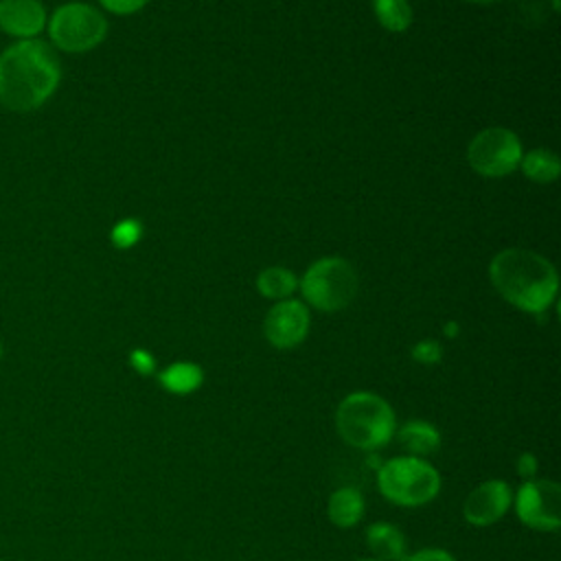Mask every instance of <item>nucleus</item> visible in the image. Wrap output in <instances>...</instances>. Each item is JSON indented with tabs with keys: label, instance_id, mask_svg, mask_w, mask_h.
Wrapping results in <instances>:
<instances>
[{
	"label": "nucleus",
	"instance_id": "aec40b11",
	"mask_svg": "<svg viewBox=\"0 0 561 561\" xmlns=\"http://www.w3.org/2000/svg\"><path fill=\"white\" fill-rule=\"evenodd\" d=\"M443 357V346L436 340H421L412 346V359L425 366L438 364Z\"/></svg>",
	"mask_w": 561,
	"mask_h": 561
},
{
	"label": "nucleus",
	"instance_id": "20e7f679",
	"mask_svg": "<svg viewBox=\"0 0 561 561\" xmlns=\"http://www.w3.org/2000/svg\"><path fill=\"white\" fill-rule=\"evenodd\" d=\"M440 484L438 469L425 458L397 456L377 467V489L397 506L416 508L430 504L440 493Z\"/></svg>",
	"mask_w": 561,
	"mask_h": 561
},
{
	"label": "nucleus",
	"instance_id": "393cba45",
	"mask_svg": "<svg viewBox=\"0 0 561 561\" xmlns=\"http://www.w3.org/2000/svg\"><path fill=\"white\" fill-rule=\"evenodd\" d=\"M445 333H447V335H449V337H454V335H456V333H458V327H456V324H454V322H449V324H447V327H445Z\"/></svg>",
	"mask_w": 561,
	"mask_h": 561
},
{
	"label": "nucleus",
	"instance_id": "f8f14e48",
	"mask_svg": "<svg viewBox=\"0 0 561 561\" xmlns=\"http://www.w3.org/2000/svg\"><path fill=\"white\" fill-rule=\"evenodd\" d=\"M366 546L377 561H401L408 550V539L397 524L375 522L366 528Z\"/></svg>",
	"mask_w": 561,
	"mask_h": 561
},
{
	"label": "nucleus",
	"instance_id": "4468645a",
	"mask_svg": "<svg viewBox=\"0 0 561 561\" xmlns=\"http://www.w3.org/2000/svg\"><path fill=\"white\" fill-rule=\"evenodd\" d=\"M364 495L355 486H340L327 500V517L335 528H353L364 517Z\"/></svg>",
	"mask_w": 561,
	"mask_h": 561
},
{
	"label": "nucleus",
	"instance_id": "39448f33",
	"mask_svg": "<svg viewBox=\"0 0 561 561\" xmlns=\"http://www.w3.org/2000/svg\"><path fill=\"white\" fill-rule=\"evenodd\" d=\"M305 300L320 311H340L357 294V276L348 261L324 256L309 265L300 280Z\"/></svg>",
	"mask_w": 561,
	"mask_h": 561
},
{
	"label": "nucleus",
	"instance_id": "9d476101",
	"mask_svg": "<svg viewBox=\"0 0 561 561\" xmlns=\"http://www.w3.org/2000/svg\"><path fill=\"white\" fill-rule=\"evenodd\" d=\"M307 333H309V309L300 300L276 302L263 320L265 340L280 351L298 346L307 337Z\"/></svg>",
	"mask_w": 561,
	"mask_h": 561
},
{
	"label": "nucleus",
	"instance_id": "5701e85b",
	"mask_svg": "<svg viewBox=\"0 0 561 561\" xmlns=\"http://www.w3.org/2000/svg\"><path fill=\"white\" fill-rule=\"evenodd\" d=\"M107 11L112 13H118V15H129V13H136L140 11L147 0H99Z\"/></svg>",
	"mask_w": 561,
	"mask_h": 561
},
{
	"label": "nucleus",
	"instance_id": "9b49d317",
	"mask_svg": "<svg viewBox=\"0 0 561 561\" xmlns=\"http://www.w3.org/2000/svg\"><path fill=\"white\" fill-rule=\"evenodd\" d=\"M46 24V11L37 0H0V28L15 37H33Z\"/></svg>",
	"mask_w": 561,
	"mask_h": 561
},
{
	"label": "nucleus",
	"instance_id": "a211bd4d",
	"mask_svg": "<svg viewBox=\"0 0 561 561\" xmlns=\"http://www.w3.org/2000/svg\"><path fill=\"white\" fill-rule=\"evenodd\" d=\"M373 9L386 31L403 33L412 22V9L408 0H373Z\"/></svg>",
	"mask_w": 561,
	"mask_h": 561
},
{
	"label": "nucleus",
	"instance_id": "412c9836",
	"mask_svg": "<svg viewBox=\"0 0 561 561\" xmlns=\"http://www.w3.org/2000/svg\"><path fill=\"white\" fill-rule=\"evenodd\" d=\"M515 471L522 480H533L539 471V460L533 451H524L517 456V462H515Z\"/></svg>",
	"mask_w": 561,
	"mask_h": 561
},
{
	"label": "nucleus",
	"instance_id": "bb28decb",
	"mask_svg": "<svg viewBox=\"0 0 561 561\" xmlns=\"http://www.w3.org/2000/svg\"><path fill=\"white\" fill-rule=\"evenodd\" d=\"M357 561H377V559H373V557H366V559H357Z\"/></svg>",
	"mask_w": 561,
	"mask_h": 561
},
{
	"label": "nucleus",
	"instance_id": "a878e982",
	"mask_svg": "<svg viewBox=\"0 0 561 561\" xmlns=\"http://www.w3.org/2000/svg\"><path fill=\"white\" fill-rule=\"evenodd\" d=\"M465 2H473V4H491V2H497V0H465Z\"/></svg>",
	"mask_w": 561,
	"mask_h": 561
},
{
	"label": "nucleus",
	"instance_id": "b1692460",
	"mask_svg": "<svg viewBox=\"0 0 561 561\" xmlns=\"http://www.w3.org/2000/svg\"><path fill=\"white\" fill-rule=\"evenodd\" d=\"M129 362H131L134 370H136V373H140V375H151V373L156 370V359H153L147 351H142V348L131 351Z\"/></svg>",
	"mask_w": 561,
	"mask_h": 561
},
{
	"label": "nucleus",
	"instance_id": "6e6552de",
	"mask_svg": "<svg viewBox=\"0 0 561 561\" xmlns=\"http://www.w3.org/2000/svg\"><path fill=\"white\" fill-rule=\"evenodd\" d=\"M522 142L506 127H489L473 136L467 149V160L473 171L486 178H502L515 171L522 162Z\"/></svg>",
	"mask_w": 561,
	"mask_h": 561
},
{
	"label": "nucleus",
	"instance_id": "4be33fe9",
	"mask_svg": "<svg viewBox=\"0 0 561 561\" xmlns=\"http://www.w3.org/2000/svg\"><path fill=\"white\" fill-rule=\"evenodd\" d=\"M401 561H456V557L443 548H423L412 554H405Z\"/></svg>",
	"mask_w": 561,
	"mask_h": 561
},
{
	"label": "nucleus",
	"instance_id": "dca6fc26",
	"mask_svg": "<svg viewBox=\"0 0 561 561\" xmlns=\"http://www.w3.org/2000/svg\"><path fill=\"white\" fill-rule=\"evenodd\" d=\"M519 164H522L524 175L537 184L554 182L561 171V162H559L557 153H552L550 149H533L526 156H522Z\"/></svg>",
	"mask_w": 561,
	"mask_h": 561
},
{
	"label": "nucleus",
	"instance_id": "7ed1b4c3",
	"mask_svg": "<svg viewBox=\"0 0 561 561\" xmlns=\"http://www.w3.org/2000/svg\"><path fill=\"white\" fill-rule=\"evenodd\" d=\"M337 436L353 449L375 451L388 445L397 432V416L392 405L368 390L346 394L333 416Z\"/></svg>",
	"mask_w": 561,
	"mask_h": 561
},
{
	"label": "nucleus",
	"instance_id": "cd10ccee",
	"mask_svg": "<svg viewBox=\"0 0 561 561\" xmlns=\"http://www.w3.org/2000/svg\"><path fill=\"white\" fill-rule=\"evenodd\" d=\"M552 2H554V7H557V4H559V0H552Z\"/></svg>",
	"mask_w": 561,
	"mask_h": 561
},
{
	"label": "nucleus",
	"instance_id": "0eeeda50",
	"mask_svg": "<svg viewBox=\"0 0 561 561\" xmlns=\"http://www.w3.org/2000/svg\"><path fill=\"white\" fill-rule=\"evenodd\" d=\"M517 519L537 533H554L561 524V486L550 478L524 480L513 493Z\"/></svg>",
	"mask_w": 561,
	"mask_h": 561
},
{
	"label": "nucleus",
	"instance_id": "2eb2a0df",
	"mask_svg": "<svg viewBox=\"0 0 561 561\" xmlns=\"http://www.w3.org/2000/svg\"><path fill=\"white\" fill-rule=\"evenodd\" d=\"M158 381L171 394H191L202 386L204 373L197 364L178 362V364H171V366L162 368L158 373Z\"/></svg>",
	"mask_w": 561,
	"mask_h": 561
},
{
	"label": "nucleus",
	"instance_id": "1a4fd4ad",
	"mask_svg": "<svg viewBox=\"0 0 561 561\" xmlns=\"http://www.w3.org/2000/svg\"><path fill=\"white\" fill-rule=\"evenodd\" d=\"M513 502V491L508 482L500 478H491L473 486L465 502H462V517L469 526L476 528H486L495 522H500Z\"/></svg>",
	"mask_w": 561,
	"mask_h": 561
},
{
	"label": "nucleus",
	"instance_id": "f3484780",
	"mask_svg": "<svg viewBox=\"0 0 561 561\" xmlns=\"http://www.w3.org/2000/svg\"><path fill=\"white\" fill-rule=\"evenodd\" d=\"M298 287V278L287 267H267L256 278V289L265 298H287Z\"/></svg>",
	"mask_w": 561,
	"mask_h": 561
},
{
	"label": "nucleus",
	"instance_id": "423d86ee",
	"mask_svg": "<svg viewBox=\"0 0 561 561\" xmlns=\"http://www.w3.org/2000/svg\"><path fill=\"white\" fill-rule=\"evenodd\" d=\"M48 33L61 50L83 53L103 42L107 22L94 7L83 2H68L53 13Z\"/></svg>",
	"mask_w": 561,
	"mask_h": 561
},
{
	"label": "nucleus",
	"instance_id": "f257e3e1",
	"mask_svg": "<svg viewBox=\"0 0 561 561\" xmlns=\"http://www.w3.org/2000/svg\"><path fill=\"white\" fill-rule=\"evenodd\" d=\"M61 77L57 55L37 39H22L0 55V103L13 112L37 110Z\"/></svg>",
	"mask_w": 561,
	"mask_h": 561
},
{
	"label": "nucleus",
	"instance_id": "6ab92c4d",
	"mask_svg": "<svg viewBox=\"0 0 561 561\" xmlns=\"http://www.w3.org/2000/svg\"><path fill=\"white\" fill-rule=\"evenodd\" d=\"M142 234V226L136 219H123L112 228V243L121 250L131 248Z\"/></svg>",
	"mask_w": 561,
	"mask_h": 561
},
{
	"label": "nucleus",
	"instance_id": "f03ea898",
	"mask_svg": "<svg viewBox=\"0 0 561 561\" xmlns=\"http://www.w3.org/2000/svg\"><path fill=\"white\" fill-rule=\"evenodd\" d=\"M489 276L504 300L528 313H543L557 298L554 265L524 248L497 252L489 265Z\"/></svg>",
	"mask_w": 561,
	"mask_h": 561
},
{
	"label": "nucleus",
	"instance_id": "ddd939ff",
	"mask_svg": "<svg viewBox=\"0 0 561 561\" xmlns=\"http://www.w3.org/2000/svg\"><path fill=\"white\" fill-rule=\"evenodd\" d=\"M397 443L403 447L408 456L425 458L434 454L440 447V432L434 423L423 419H410L405 421L397 432Z\"/></svg>",
	"mask_w": 561,
	"mask_h": 561
}]
</instances>
